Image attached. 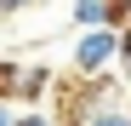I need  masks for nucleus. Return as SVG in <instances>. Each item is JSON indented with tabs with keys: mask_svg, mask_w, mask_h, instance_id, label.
I'll return each instance as SVG.
<instances>
[{
	"mask_svg": "<svg viewBox=\"0 0 131 126\" xmlns=\"http://www.w3.org/2000/svg\"><path fill=\"white\" fill-rule=\"evenodd\" d=\"M120 57V29H74V46H69V69L80 80H97L114 69Z\"/></svg>",
	"mask_w": 131,
	"mask_h": 126,
	"instance_id": "f257e3e1",
	"label": "nucleus"
},
{
	"mask_svg": "<svg viewBox=\"0 0 131 126\" xmlns=\"http://www.w3.org/2000/svg\"><path fill=\"white\" fill-rule=\"evenodd\" d=\"M69 23L74 29H125L131 23V0H74Z\"/></svg>",
	"mask_w": 131,
	"mask_h": 126,
	"instance_id": "f03ea898",
	"label": "nucleus"
},
{
	"mask_svg": "<svg viewBox=\"0 0 131 126\" xmlns=\"http://www.w3.org/2000/svg\"><path fill=\"white\" fill-rule=\"evenodd\" d=\"M46 92H51V69H46V63H23V69H17L12 103H34V97H46Z\"/></svg>",
	"mask_w": 131,
	"mask_h": 126,
	"instance_id": "7ed1b4c3",
	"label": "nucleus"
},
{
	"mask_svg": "<svg viewBox=\"0 0 131 126\" xmlns=\"http://www.w3.org/2000/svg\"><path fill=\"white\" fill-rule=\"evenodd\" d=\"M80 126H131V109H114V103H97Z\"/></svg>",
	"mask_w": 131,
	"mask_h": 126,
	"instance_id": "20e7f679",
	"label": "nucleus"
},
{
	"mask_svg": "<svg viewBox=\"0 0 131 126\" xmlns=\"http://www.w3.org/2000/svg\"><path fill=\"white\" fill-rule=\"evenodd\" d=\"M17 69H23L17 57H0V97H6V103H12V92H17Z\"/></svg>",
	"mask_w": 131,
	"mask_h": 126,
	"instance_id": "39448f33",
	"label": "nucleus"
},
{
	"mask_svg": "<svg viewBox=\"0 0 131 126\" xmlns=\"http://www.w3.org/2000/svg\"><path fill=\"white\" fill-rule=\"evenodd\" d=\"M114 63H120V75H125V80H131V23H125V29H120V57H114Z\"/></svg>",
	"mask_w": 131,
	"mask_h": 126,
	"instance_id": "423d86ee",
	"label": "nucleus"
},
{
	"mask_svg": "<svg viewBox=\"0 0 131 126\" xmlns=\"http://www.w3.org/2000/svg\"><path fill=\"white\" fill-rule=\"evenodd\" d=\"M17 126H57V115H46V109H29V115H17Z\"/></svg>",
	"mask_w": 131,
	"mask_h": 126,
	"instance_id": "0eeeda50",
	"label": "nucleus"
},
{
	"mask_svg": "<svg viewBox=\"0 0 131 126\" xmlns=\"http://www.w3.org/2000/svg\"><path fill=\"white\" fill-rule=\"evenodd\" d=\"M29 6H40V0H0V17H17V12H29Z\"/></svg>",
	"mask_w": 131,
	"mask_h": 126,
	"instance_id": "6e6552de",
	"label": "nucleus"
},
{
	"mask_svg": "<svg viewBox=\"0 0 131 126\" xmlns=\"http://www.w3.org/2000/svg\"><path fill=\"white\" fill-rule=\"evenodd\" d=\"M0 126H17V103H6V97H0Z\"/></svg>",
	"mask_w": 131,
	"mask_h": 126,
	"instance_id": "1a4fd4ad",
	"label": "nucleus"
}]
</instances>
